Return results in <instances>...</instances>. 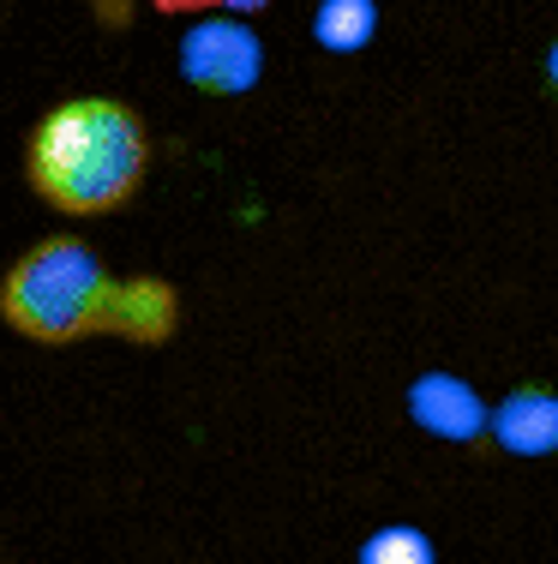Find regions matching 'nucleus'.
Listing matches in <instances>:
<instances>
[{
	"label": "nucleus",
	"mask_w": 558,
	"mask_h": 564,
	"mask_svg": "<svg viewBox=\"0 0 558 564\" xmlns=\"http://www.w3.org/2000/svg\"><path fill=\"white\" fill-rule=\"evenodd\" d=\"M144 163L151 151H144L139 115L109 97H78L48 109L24 156L36 198H48L66 217H97V210L127 205L144 181Z\"/></svg>",
	"instance_id": "obj_2"
},
{
	"label": "nucleus",
	"mask_w": 558,
	"mask_h": 564,
	"mask_svg": "<svg viewBox=\"0 0 558 564\" xmlns=\"http://www.w3.org/2000/svg\"><path fill=\"white\" fill-rule=\"evenodd\" d=\"M372 31H379V7H372V0H325V7L313 12V36H318V48H330V55L366 48Z\"/></svg>",
	"instance_id": "obj_6"
},
{
	"label": "nucleus",
	"mask_w": 558,
	"mask_h": 564,
	"mask_svg": "<svg viewBox=\"0 0 558 564\" xmlns=\"http://www.w3.org/2000/svg\"><path fill=\"white\" fill-rule=\"evenodd\" d=\"M264 73V43L252 24H241V12H210L180 36V78L193 90L210 97H241L259 85Z\"/></svg>",
	"instance_id": "obj_3"
},
{
	"label": "nucleus",
	"mask_w": 558,
	"mask_h": 564,
	"mask_svg": "<svg viewBox=\"0 0 558 564\" xmlns=\"http://www.w3.org/2000/svg\"><path fill=\"white\" fill-rule=\"evenodd\" d=\"M0 318L31 343H78V337L163 343L180 325V294L156 276L114 282L85 240L55 235L7 271Z\"/></svg>",
	"instance_id": "obj_1"
},
{
	"label": "nucleus",
	"mask_w": 558,
	"mask_h": 564,
	"mask_svg": "<svg viewBox=\"0 0 558 564\" xmlns=\"http://www.w3.org/2000/svg\"><path fill=\"white\" fill-rule=\"evenodd\" d=\"M271 7V0H156V12H259Z\"/></svg>",
	"instance_id": "obj_8"
},
{
	"label": "nucleus",
	"mask_w": 558,
	"mask_h": 564,
	"mask_svg": "<svg viewBox=\"0 0 558 564\" xmlns=\"http://www.w3.org/2000/svg\"><path fill=\"white\" fill-rule=\"evenodd\" d=\"M408 414H415V426H427L438 438H481L486 426H493V409H486L457 372H427V379H415Z\"/></svg>",
	"instance_id": "obj_4"
},
{
	"label": "nucleus",
	"mask_w": 558,
	"mask_h": 564,
	"mask_svg": "<svg viewBox=\"0 0 558 564\" xmlns=\"http://www.w3.org/2000/svg\"><path fill=\"white\" fill-rule=\"evenodd\" d=\"M493 438L511 456H552L558 451V397L540 384H523L493 409Z\"/></svg>",
	"instance_id": "obj_5"
},
{
	"label": "nucleus",
	"mask_w": 558,
	"mask_h": 564,
	"mask_svg": "<svg viewBox=\"0 0 558 564\" xmlns=\"http://www.w3.org/2000/svg\"><path fill=\"white\" fill-rule=\"evenodd\" d=\"M361 564H438V553L420 529H403V522H396V529H379L361 546Z\"/></svg>",
	"instance_id": "obj_7"
},
{
	"label": "nucleus",
	"mask_w": 558,
	"mask_h": 564,
	"mask_svg": "<svg viewBox=\"0 0 558 564\" xmlns=\"http://www.w3.org/2000/svg\"><path fill=\"white\" fill-rule=\"evenodd\" d=\"M547 78H552V90H558V43L547 48Z\"/></svg>",
	"instance_id": "obj_9"
}]
</instances>
